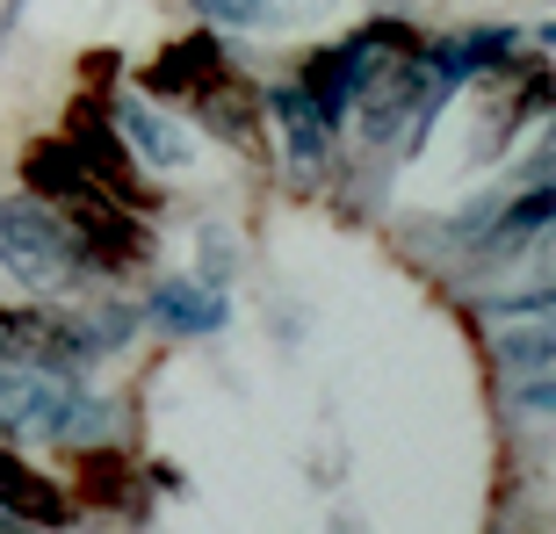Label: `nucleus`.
Returning <instances> with one entry per match:
<instances>
[{"label": "nucleus", "mask_w": 556, "mask_h": 534, "mask_svg": "<svg viewBox=\"0 0 556 534\" xmlns=\"http://www.w3.org/2000/svg\"><path fill=\"white\" fill-rule=\"evenodd\" d=\"M116 433V405L80 391L73 376L43 369H8L0 361V441H51V448H80V441H109Z\"/></svg>", "instance_id": "f257e3e1"}, {"label": "nucleus", "mask_w": 556, "mask_h": 534, "mask_svg": "<svg viewBox=\"0 0 556 534\" xmlns=\"http://www.w3.org/2000/svg\"><path fill=\"white\" fill-rule=\"evenodd\" d=\"M0 267L22 289H37V296H65V289L80 282V260H73L59 203H43L29 188L22 195H0Z\"/></svg>", "instance_id": "f03ea898"}, {"label": "nucleus", "mask_w": 556, "mask_h": 534, "mask_svg": "<svg viewBox=\"0 0 556 534\" xmlns=\"http://www.w3.org/2000/svg\"><path fill=\"white\" fill-rule=\"evenodd\" d=\"M59 217H65L80 275H94V282H130V275H144V267L160 260L152 225H144L138 209L109 203V195H73V203H59Z\"/></svg>", "instance_id": "7ed1b4c3"}, {"label": "nucleus", "mask_w": 556, "mask_h": 534, "mask_svg": "<svg viewBox=\"0 0 556 534\" xmlns=\"http://www.w3.org/2000/svg\"><path fill=\"white\" fill-rule=\"evenodd\" d=\"M59 138L80 152V166H87V181H94V195H109V203L138 209V217H152V209H160V188L144 181L138 152L124 144V130L109 124V94H94V87H87L80 102L65 109Z\"/></svg>", "instance_id": "20e7f679"}, {"label": "nucleus", "mask_w": 556, "mask_h": 534, "mask_svg": "<svg viewBox=\"0 0 556 534\" xmlns=\"http://www.w3.org/2000/svg\"><path fill=\"white\" fill-rule=\"evenodd\" d=\"M0 361L8 369L73 376V383L94 369V354L80 347V332L65 326L59 304H0Z\"/></svg>", "instance_id": "39448f33"}, {"label": "nucleus", "mask_w": 556, "mask_h": 534, "mask_svg": "<svg viewBox=\"0 0 556 534\" xmlns=\"http://www.w3.org/2000/svg\"><path fill=\"white\" fill-rule=\"evenodd\" d=\"M225 65L231 59H225V43H217V29H188V37L160 43V51L138 65V94H152V102H195Z\"/></svg>", "instance_id": "423d86ee"}, {"label": "nucleus", "mask_w": 556, "mask_h": 534, "mask_svg": "<svg viewBox=\"0 0 556 534\" xmlns=\"http://www.w3.org/2000/svg\"><path fill=\"white\" fill-rule=\"evenodd\" d=\"M188 109H195V124H203L210 138L239 144L247 160L268 152V138H261V130H268V102H261V87H253L247 73H231V65H225V73H217V80H210Z\"/></svg>", "instance_id": "0eeeda50"}, {"label": "nucleus", "mask_w": 556, "mask_h": 534, "mask_svg": "<svg viewBox=\"0 0 556 534\" xmlns=\"http://www.w3.org/2000/svg\"><path fill=\"white\" fill-rule=\"evenodd\" d=\"M109 124L124 130V144L144 166H160V174L188 166V152H195V138L166 116V102H152V94H138V87H130V94H109Z\"/></svg>", "instance_id": "6e6552de"}, {"label": "nucleus", "mask_w": 556, "mask_h": 534, "mask_svg": "<svg viewBox=\"0 0 556 534\" xmlns=\"http://www.w3.org/2000/svg\"><path fill=\"white\" fill-rule=\"evenodd\" d=\"M0 513L22 520V527H43V534H65L73 527V492H59L43 470H29L15 455V441H0Z\"/></svg>", "instance_id": "1a4fd4ad"}, {"label": "nucleus", "mask_w": 556, "mask_h": 534, "mask_svg": "<svg viewBox=\"0 0 556 534\" xmlns=\"http://www.w3.org/2000/svg\"><path fill=\"white\" fill-rule=\"evenodd\" d=\"M514 43H520L514 22H477V29H455V37H427L419 59H427L448 87H470V80H492L498 65L514 59Z\"/></svg>", "instance_id": "9d476101"}, {"label": "nucleus", "mask_w": 556, "mask_h": 534, "mask_svg": "<svg viewBox=\"0 0 556 534\" xmlns=\"http://www.w3.org/2000/svg\"><path fill=\"white\" fill-rule=\"evenodd\" d=\"M261 102H268L275 130H282L289 174H296V181H318V174H326V152H332V130H326V116L311 109V94L296 80H275V87H261Z\"/></svg>", "instance_id": "9b49d317"}, {"label": "nucleus", "mask_w": 556, "mask_h": 534, "mask_svg": "<svg viewBox=\"0 0 556 534\" xmlns=\"http://www.w3.org/2000/svg\"><path fill=\"white\" fill-rule=\"evenodd\" d=\"M144 326L174 332V340H210V332L231 326V304H225V289L195 282V275H166L152 289V304H144Z\"/></svg>", "instance_id": "f8f14e48"}, {"label": "nucleus", "mask_w": 556, "mask_h": 534, "mask_svg": "<svg viewBox=\"0 0 556 534\" xmlns=\"http://www.w3.org/2000/svg\"><path fill=\"white\" fill-rule=\"evenodd\" d=\"M144 492V476L130 470V455L116 441H80L73 448V506H94V513H130Z\"/></svg>", "instance_id": "ddd939ff"}, {"label": "nucleus", "mask_w": 556, "mask_h": 534, "mask_svg": "<svg viewBox=\"0 0 556 534\" xmlns=\"http://www.w3.org/2000/svg\"><path fill=\"white\" fill-rule=\"evenodd\" d=\"M22 188L29 195H43V203H73V195H94V181H87L80 152L51 130V138H29L22 144Z\"/></svg>", "instance_id": "4468645a"}, {"label": "nucleus", "mask_w": 556, "mask_h": 534, "mask_svg": "<svg viewBox=\"0 0 556 534\" xmlns=\"http://www.w3.org/2000/svg\"><path fill=\"white\" fill-rule=\"evenodd\" d=\"M289 80L311 94V109L326 116V130L348 124V109H354V59L340 51V43H318V51H311V59L289 73Z\"/></svg>", "instance_id": "2eb2a0df"}, {"label": "nucleus", "mask_w": 556, "mask_h": 534, "mask_svg": "<svg viewBox=\"0 0 556 534\" xmlns=\"http://www.w3.org/2000/svg\"><path fill=\"white\" fill-rule=\"evenodd\" d=\"M65 326L80 332V347L102 361V354H124L144 326V304H124V296H102V304H65Z\"/></svg>", "instance_id": "dca6fc26"}, {"label": "nucleus", "mask_w": 556, "mask_h": 534, "mask_svg": "<svg viewBox=\"0 0 556 534\" xmlns=\"http://www.w3.org/2000/svg\"><path fill=\"white\" fill-rule=\"evenodd\" d=\"M348 43H354V51H369L376 65H397V59H419V51H427V29H419L413 15H369Z\"/></svg>", "instance_id": "f3484780"}, {"label": "nucleus", "mask_w": 556, "mask_h": 534, "mask_svg": "<svg viewBox=\"0 0 556 534\" xmlns=\"http://www.w3.org/2000/svg\"><path fill=\"white\" fill-rule=\"evenodd\" d=\"M498 361L514 376H542L556 361V340H549V318H528V326H506L498 332Z\"/></svg>", "instance_id": "a211bd4d"}, {"label": "nucleus", "mask_w": 556, "mask_h": 534, "mask_svg": "<svg viewBox=\"0 0 556 534\" xmlns=\"http://www.w3.org/2000/svg\"><path fill=\"white\" fill-rule=\"evenodd\" d=\"M203 29H261L268 22V0H188Z\"/></svg>", "instance_id": "6ab92c4d"}, {"label": "nucleus", "mask_w": 556, "mask_h": 534, "mask_svg": "<svg viewBox=\"0 0 556 534\" xmlns=\"http://www.w3.org/2000/svg\"><path fill=\"white\" fill-rule=\"evenodd\" d=\"M484 310H498V318H549V282H535V289H514V296H492Z\"/></svg>", "instance_id": "aec40b11"}, {"label": "nucleus", "mask_w": 556, "mask_h": 534, "mask_svg": "<svg viewBox=\"0 0 556 534\" xmlns=\"http://www.w3.org/2000/svg\"><path fill=\"white\" fill-rule=\"evenodd\" d=\"M80 73H87V87H94V94H116V73H124V51H87L80 59Z\"/></svg>", "instance_id": "412c9836"}, {"label": "nucleus", "mask_w": 556, "mask_h": 534, "mask_svg": "<svg viewBox=\"0 0 556 534\" xmlns=\"http://www.w3.org/2000/svg\"><path fill=\"white\" fill-rule=\"evenodd\" d=\"M203 275H195V282H210V289H225L231 282V239H225V231H203Z\"/></svg>", "instance_id": "4be33fe9"}, {"label": "nucleus", "mask_w": 556, "mask_h": 534, "mask_svg": "<svg viewBox=\"0 0 556 534\" xmlns=\"http://www.w3.org/2000/svg\"><path fill=\"white\" fill-rule=\"evenodd\" d=\"M514 405H520V411H535V419H542V411H549V369H542V376H520Z\"/></svg>", "instance_id": "5701e85b"}, {"label": "nucleus", "mask_w": 556, "mask_h": 534, "mask_svg": "<svg viewBox=\"0 0 556 534\" xmlns=\"http://www.w3.org/2000/svg\"><path fill=\"white\" fill-rule=\"evenodd\" d=\"M144 484H152V492H181V470H174V462H152Z\"/></svg>", "instance_id": "b1692460"}]
</instances>
